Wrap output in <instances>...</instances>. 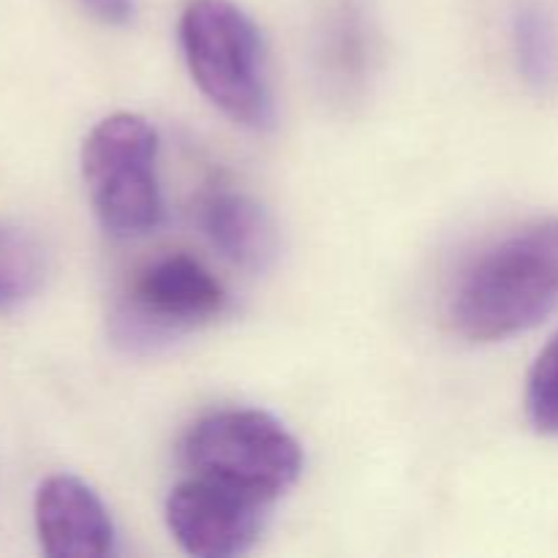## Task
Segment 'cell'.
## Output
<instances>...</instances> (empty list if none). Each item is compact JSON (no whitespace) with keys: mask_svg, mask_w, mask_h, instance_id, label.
I'll use <instances>...</instances> for the list:
<instances>
[{"mask_svg":"<svg viewBox=\"0 0 558 558\" xmlns=\"http://www.w3.org/2000/svg\"><path fill=\"white\" fill-rule=\"evenodd\" d=\"M558 308V218L529 223L483 251L456 283L452 327L477 343L532 330Z\"/></svg>","mask_w":558,"mask_h":558,"instance_id":"6da1fadb","label":"cell"},{"mask_svg":"<svg viewBox=\"0 0 558 558\" xmlns=\"http://www.w3.org/2000/svg\"><path fill=\"white\" fill-rule=\"evenodd\" d=\"M178 33L191 80L218 112L251 131L276 123L265 41L240 5L189 0Z\"/></svg>","mask_w":558,"mask_h":558,"instance_id":"7a4b0ae2","label":"cell"},{"mask_svg":"<svg viewBox=\"0 0 558 558\" xmlns=\"http://www.w3.org/2000/svg\"><path fill=\"white\" fill-rule=\"evenodd\" d=\"M82 178L104 232L129 240L158 229V134L142 114L114 112L93 125L82 142Z\"/></svg>","mask_w":558,"mask_h":558,"instance_id":"3957f363","label":"cell"},{"mask_svg":"<svg viewBox=\"0 0 558 558\" xmlns=\"http://www.w3.org/2000/svg\"><path fill=\"white\" fill-rule=\"evenodd\" d=\"M183 466L189 474L278 501L303 474V447L259 409H221L196 420L185 434Z\"/></svg>","mask_w":558,"mask_h":558,"instance_id":"277c9868","label":"cell"},{"mask_svg":"<svg viewBox=\"0 0 558 558\" xmlns=\"http://www.w3.org/2000/svg\"><path fill=\"white\" fill-rule=\"evenodd\" d=\"M223 283L189 254H169L136 272L114 311V338L129 349H150L207 325L227 308Z\"/></svg>","mask_w":558,"mask_h":558,"instance_id":"5b68a950","label":"cell"},{"mask_svg":"<svg viewBox=\"0 0 558 558\" xmlns=\"http://www.w3.org/2000/svg\"><path fill=\"white\" fill-rule=\"evenodd\" d=\"M276 501L189 474L167 496L163 521L174 543L196 558L243 556L265 534Z\"/></svg>","mask_w":558,"mask_h":558,"instance_id":"8992f818","label":"cell"},{"mask_svg":"<svg viewBox=\"0 0 558 558\" xmlns=\"http://www.w3.org/2000/svg\"><path fill=\"white\" fill-rule=\"evenodd\" d=\"M36 534L52 558H104L114 554V523L101 496L74 474H52L36 490Z\"/></svg>","mask_w":558,"mask_h":558,"instance_id":"52a82bcc","label":"cell"},{"mask_svg":"<svg viewBox=\"0 0 558 558\" xmlns=\"http://www.w3.org/2000/svg\"><path fill=\"white\" fill-rule=\"evenodd\" d=\"M199 227L213 248L245 272H265L278 256L270 213L243 191L216 185L199 199Z\"/></svg>","mask_w":558,"mask_h":558,"instance_id":"ba28073f","label":"cell"},{"mask_svg":"<svg viewBox=\"0 0 558 558\" xmlns=\"http://www.w3.org/2000/svg\"><path fill=\"white\" fill-rule=\"evenodd\" d=\"M512 49L523 82L545 93L558 82V22L545 5L526 3L512 20Z\"/></svg>","mask_w":558,"mask_h":558,"instance_id":"9c48e42d","label":"cell"},{"mask_svg":"<svg viewBox=\"0 0 558 558\" xmlns=\"http://www.w3.org/2000/svg\"><path fill=\"white\" fill-rule=\"evenodd\" d=\"M47 278V251L36 234L0 223V311L36 298Z\"/></svg>","mask_w":558,"mask_h":558,"instance_id":"30bf717a","label":"cell"},{"mask_svg":"<svg viewBox=\"0 0 558 558\" xmlns=\"http://www.w3.org/2000/svg\"><path fill=\"white\" fill-rule=\"evenodd\" d=\"M365 63H368V47H365V31L357 11H341L330 27L325 47V65L338 87H352L363 82Z\"/></svg>","mask_w":558,"mask_h":558,"instance_id":"8fae6325","label":"cell"},{"mask_svg":"<svg viewBox=\"0 0 558 558\" xmlns=\"http://www.w3.org/2000/svg\"><path fill=\"white\" fill-rule=\"evenodd\" d=\"M526 412L539 434L558 436V332L529 374Z\"/></svg>","mask_w":558,"mask_h":558,"instance_id":"7c38bea8","label":"cell"},{"mask_svg":"<svg viewBox=\"0 0 558 558\" xmlns=\"http://www.w3.org/2000/svg\"><path fill=\"white\" fill-rule=\"evenodd\" d=\"M85 9L90 11L96 20H101L104 25L123 27L134 20L136 14V0H82Z\"/></svg>","mask_w":558,"mask_h":558,"instance_id":"4fadbf2b","label":"cell"}]
</instances>
